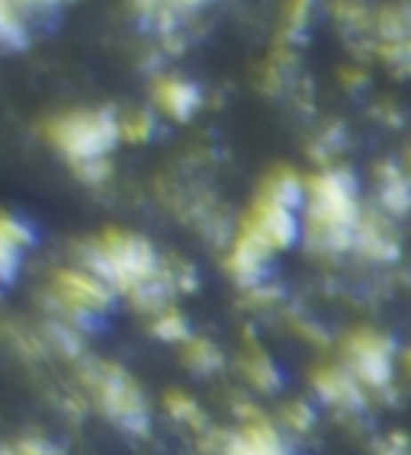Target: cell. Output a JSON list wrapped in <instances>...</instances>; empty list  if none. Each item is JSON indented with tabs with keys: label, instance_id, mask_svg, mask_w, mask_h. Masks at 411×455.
Instances as JSON below:
<instances>
[{
	"label": "cell",
	"instance_id": "obj_1",
	"mask_svg": "<svg viewBox=\"0 0 411 455\" xmlns=\"http://www.w3.org/2000/svg\"><path fill=\"white\" fill-rule=\"evenodd\" d=\"M91 273L100 276L109 289H123L135 299L161 301L167 289V273H161L157 253L149 241H141L125 231H109L91 247Z\"/></svg>",
	"mask_w": 411,
	"mask_h": 455
},
{
	"label": "cell",
	"instance_id": "obj_2",
	"mask_svg": "<svg viewBox=\"0 0 411 455\" xmlns=\"http://www.w3.org/2000/svg\"><path fill=\"white\" fill-rule=\"evenodd\" d=\"M305 228L312 244L328 247V251H344L357 244L360 235V205H357L354 177L344 171H325L312 180L309 196H305Z\"/></svg>",
	"mask_w": 411,
	"mask_h": 455
},
{
	"label": "cell",
	"instance_id": "obj_3",
	"mask_svg": "<svg viewBox=\"0 0 411 455\" xmlns=\"http://www.w3.org/2000/svg\"><path fill=\"white\" fill-rule=\"evenodd\" d=\"M305 203L302 183L293 173H277L245 219L241 235L267 251H283L299 237V205Z\"/></svg>",
	"mask_w": 411,
	"mask_h": 455
},
{
	"label": "cell",
	"instance_id": "obj_4",
	"mask_svg": "<svg viewBox=\"0 0 411 455\" xmlns=\"http://www.w3.org/2000/svg\"><path fill=\"white\" fill-rule=\"evenodd\" d=\"M49 139L81 171L107 167L103 157L119 139V123L109 113H71L49 125Z\"/></svg>",
	"mask_w": 411,
	"mask_h": 455
},
{
	"label": "cell",
	"instance_id": "obj_5",
	"mask_svg": "<svg viewBox=\"0 0 411 455\" xmlns=\"http://www.w3.org/2000/svg\"><path fill=\"white\" fill-rule=\"evenodd\" d=\"M93 388H97V398H100V404H103V411H107L119 427L135 430V433L149 427V407H145V398H141V391L135 388V382H132L129 375L107 366L93 379Z\"/></svg>",
	"mask_w": 411,
	"mask_h": 455
},
{
	"label": "cell",
	"instance_id": "obj_6",
	"mask_svg": "<svg viewBox=\"0 0 411 455\" xmlns=\"http://www.w3.org/2000/svg\"><path fill=\"white\" fill-rule=\"evenodd\" d=\"M395 366V353L392 343L379 333H357L347 343V372L354 375L360 385H373V388H383V385L392 379Z\"/></svg>",
	"mask_w": 411,
	"mask_h": 455
},
{
	"label": "cell",
	"instance_id": "obj_7",
	"mask_svg": "<svg viewBox=\"0 0 411 455\" xmlns=\"http://www.w3.org/2000/svg\"><path fill=\"white\" fill-rule=\"evenodd\" d=\"M58 301L65 305L71 315H100L109 305V285L100 276H93L91 269H65L55 279Z\"/></svg>",
	"mask_w": 411,
	"mask_h": 455
},
{
	"label": "cell",
	"instance_id": "obj_8",
	"mask_svg": "<svg viewBox=\"0 0 411 455\" xmlns=\"http://www.w3.org/2000/svg\"><path fill=\"white\" fill-rule=\"evenodd\" d=\"M225 455H289V449L280 439V433L270 427H245L231 436Z\"/></svg>",
	"mask_w": 411,
	"mask_h": 455
},
{
	"label": "cell",
	"instance_id": "obj_9",
	"mask_svg": "<svg viewBox=\"0 0 411 455\" xmlns=\"http://www.w3.org/2000/svg\"><path fill=\"white\" fill-rule=\"evenodd\" d=\"M29 237H33V235H29L20 221L7 219V215H0V285L10 283V279L17 276L20 253L26 251Z\"/></svg>",
	"mask_w": 411,
	"mask_h": 455
},
{
	"label": "cell",
	"instance_id": "obj_10",
	"mask_svg": "<svg viewBox=\"0 0 411 455\" xmlns=\"http://www.w3.org/2000/svg\"><path fill=\"white\" fill-rule=\"evenodd\" d=\"M157 103H161V109L171 116H177V119H187L193 109H197L199 103V93L197 87H189V84L183 81H161L157 84Z\"/></svg>",
	"mask_w": 411,
	"mask_h": 455
},
{
	"label": "cell",
	"instance_id": "obj_11",
	"mask_svg": "<svg viewBox=\"0 0 411 455\" xmlns=\"http://www.w3.org/2000/svg\"><path fill=\"white\" fill-rule=\"evenodd\" d=\"M318 391L331 404H357L360 401V382L351 372H321Z\"/></svg>",
	"mask_w": 411,
	"mask_h": 455
},
{
	"label": "cell",
	"instance_id": "obj_12",
	"mask_svg": "<svg viewBox=\"0 0 411 455\" xmlns=\"http://www.w3.org/2000/svg\"><path fill=\"white\" fill-rule=\"evenodd\" d=\"M17 4L20 0H0V45L7 49L26 45V20Z\"/></svg>",
	"mask_w": 411,
	"mask_h": 455
},
{
	"label": "cell",
	"instance_id": "obj_13",
	"mask_svg": "<svg viewBox=\"0 0 411 455\" xmlns=\"http://www.w3.org/2000/svg\"><path fill=\"white\" fill-rule=\"evenodd\" d=\"M379 193H383V203H386L392 212H405V209L411 205V187H408V180L399 177L395 171H386V173H383Z\"/></svg>",
	"mask_w": 411,
	"mask_h": 455
},
{
	"label": "cell",
	"instance_id": "obj_14",
	"mask_svg": "<svg viewBox=\"0 0 411 455\" xmlns=\"http://www.w3.org/2000/svg\"><path fill=\"white\" fill-rule=\"evenodd\" d=\"M157 324H183V321L177 315H161ZM157 331L165 333L167 340H181V337H187V327H157Z\"/></svg>",
	"mask_w": 411,
	"mask_h": 455
},
{
	"label": "cell",
	"instance_id": "obj_15",
	"mask_svg": "<svg viewBox=\"0 0 411 455\" xmlns=\"http://www.w3.org/2000/svg\"><path fill=\"white\" fill-rule=\"evenodd\" d=\"M17 455H55V452H52V449H45V446H39V443H23Z\"/></svg>",
	"mask_w": 411,
	"mask_h": 455
},
{
	"label": "cell",
	"instance_id": "obj_16",
	"mask_svg": "<svg viewBox=\"0 0 411 455\" xmlns=\"http://www.w3.org/2000/svg\"><path fill=\"white\" fill-rule=\"evenodd\" d=\"M29 4H58V0H29Z\"/></svg>",
	"mask_w": 411,
	"mask_h": 455
},
{
	"label": "cell",
	"instance_id": "obj_17",
	"mask_svg": "<svg viewBox=\"0 0 411 455\" xmlns=\"http://www.w3.org/2000/svg\"><path fill=\"white\" fill-rule=\"evenodd\" d=\"M177 4H197V0H177Z\"/></svg>",
	"mask_w": 411,
	"mask_h": 455
}]
</instances>
